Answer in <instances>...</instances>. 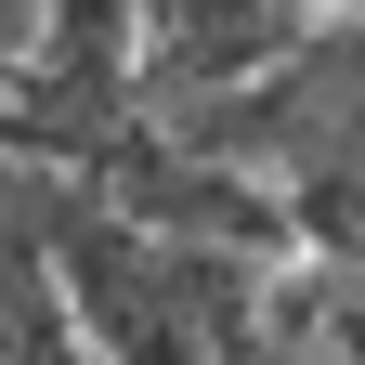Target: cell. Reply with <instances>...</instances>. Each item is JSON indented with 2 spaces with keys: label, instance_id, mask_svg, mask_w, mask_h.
<instances>
[{
  "label": "cell",
  "instance_id": "obj_1",
  "mask_svg": "<svg viewBox=\"0 0 365 365\" xmlns=\"http://www.w3.org/2000/svg\"><path fill=\"white\" fill-rule=\"evenodd\" d=\"M339 0H144V118L261 91Z\"/></svg>",
  "mask_w": 365,
  "mask_h": 365
},
{
  "label": "cell",
  "instance_id": "obj_2",
  "mask_svg": "<svg viewBox=\"0 0 365 365\" xmlns=\"http://www.w3.org/2000/svg\"><path fill=\"white\" fill-rule=\"evenodd\" d=\"M261 365H313V352H261Z\"/></svg>",
  "mask_w": 365,
  "mask_h": 365
},
{
  "label": "cell",
  "instance_id": "obj_3",
  "mask_svg": "<svg viewBox=\"0 0 365 365\" xmlns=\"http://www.w3.org/2000/svg\"><path fill=\"white\" fill-rule=\"evenodd\" d=\"M0 66H14V39H0Z\"/></svg>",
  "mask_w": 365,
  "mask_h": 365
},
{
  "label": "cell",
  "instance_id": "obj_4",
  "mask_svg": "<svg viewBox=\"0 0 365 365\" xmlns=\"http://www.w3.org/2000/svg\"><path fill=\"white\" fill-rule=\"evenodd\" d=\"M352 14H365V0H352Z\"/></svg>",
  "mask_w": 365,
  "mask_h": 365
}]
</instances>
